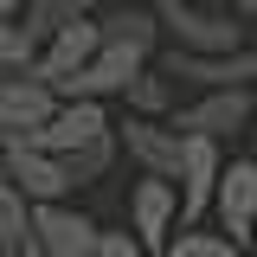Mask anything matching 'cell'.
<instances>
[{
	"label": "cell",
	"mask_w": 257,
	"mask_h": 257,
	"mask_svg": "<svg viewBox=\"0 0 257 257\" xmlns=\"http://www.w3.org/2000/svg\"><path fill=\"white\" fill-rule=\"evenodd\" d=\"M161 20V45L180 52H231L244 45V20L231 7H206V0H148Z\"/></svg>",
	"instance_id": "1"
},
{
	"label": "cell",
	"mask_w": 257,
	"mask_h": 257,
	"mask_svg": "<svg viewBox=\"0 0 257 257\" xmlns=\"http://www.w3.org/2000/svg\"><path fill=\"white\" fill-rule=\"evenodd\" d=\"M155 64L180 84V90H225V84H251L257 77V45H231V52H180V45H161Z\"/></svg>",
	"instance_id": "2"
},
{
	"label": "cell",
	"mask_w": 257,
	"mask_h": 257,
	"mask_svg": "<svg viewBox=\"0 0 257 257\" xmlns=\"http://www.w3.org/2000/svg\"><path fill=\"white\" fill-rule=\"evenodd\" d=\"M0 174L26 193L32 206H39V199H77V180H71L64 155L39 148L32 135H0Z\"/></svg>",
	"instance_id": "3"
},
{
	"label": "cell",
	"mask_w": 257,
	"mask_h": 257,
	"mask_svg": "<svg viewBox=\"0 0 257 257\" xmlns=\"http://www.w3.org/2000/svg\"><path fill=\"white\" fill-rule=\"evenodd\" d=\"M251 109H257L251 84H225V90H193L187 103L174 96L167 122L180 128V135H212V142H231L238 128L251 122Z\"/></svg>",
	"instance_id": "4"
},
{
	"label": "cell",
	"mask_w": 257,
	"mask_h": 257,
	"mask_svg": "<svg viewBox=\"0 0 257 257\" xmlns=\"http://www.w3.org/2000/svg\"><path fill=\"white\" fill-rule=\"evenodd\" d=\"M206 219L219 225L225 238H251V225H257V161L251 155H225L219 167V180H212V206H206Z\"/></svg>",
	"instance_id": "5"
},
{
	"label": "cell",
	"mask_w": 257,
	"mask_h": 257,
	"mask_svg": "<svg viewBox=\"0 0 257 257\" xmlns=\"http://www.w3.org/2000/svg\"><path fill=\"white\" fill-rule=\"evenodd\" d=\"M219 167H225V142H212V135H180V167H174V187H180V225H199V219H206Z\"/></svg>",
	"instance_id": "6"
},
{
	"label": "cell",
	"mask_w": 257,
	"mask_h": 257,
	"mask_svg": "<svg viewBox=\"0 0 257 257\" xmlns=\"http://www.w3.org/2000/svg\"><path fill=\"white\" fill-rule=\"evenodd\" d=\"M116 142H122V155L135 174H167L174 180V167H180V128L167 122V116H128L116 122Z\"/></svg>",
	"instance_id": "7"
},
{
	"label": "cell",
	"mask_w": 257,
	"mask_h": 257,
	"mask_svg": "<svg viewBox=\"0 0 257 257\" xmlns=\"http://www.w3.org/2000/svg\"><path fill=\"white\" fill-rule=\"evenodd\" d=\"M32 238L45 257H90L96 251V219L71 199H39L32 206Z\"/></svg>",
	"instance_id": "8"
},
{
	"label": "cell",
	"mask_w": 257,
	"mask_h": 257,
	"mask_svg": "<svg viewBox=\"0 0 257 257\" xmlns=\"http://www.w3.org/2000/svg\"><path fill=\"white\" fill-rule=\"evenodd\" d=\"M103 128H109V103H103V96H58L52 116L32 128V142L52 148V155H71V148H84V142L103 135Z\"/></svg>",
	"instance_id": "9"
},
{
	"label": "cell",
	"mask_w": 257,
	"mask_h": 257,
	"mask_svg": "<svg viewBox=\"0 0 257 257\" xmlns=\"http://www.w3.org/2000/svg\"><path fill=\"white\" fill-rule=\"evenodd\" d=\"M174 225H180V187H174L167 174H142V180L128 187V231H135L148 251H161Z\"/></svg>",
	"instance_id": "10"
},
{
	"label": "cell",
	"mask_w": 257,
	"mask_h": 257,
	"mask_svg": "<svg viewBox=\"0 0 257 257\" xmlns=\"http://www.w3.org/2000/svg\"><path fill=\"white\" fill-rule=\"evenodd\" d=\"M96 45H103V32H96V13H84V20H71V26H58L52 39H39V52H32V77H45L52 90H64V77L77 71V64L90 58Z\"/></svg>",
	"instance_id": "11"
},
{
	"label": "cell",
	"mask_w": 257,
	"mask_h": 257,
	"mask_svg": "<svg viewBox=\"0 0 257 257\" xmlns=\"http://www.w3.org/2000/svg\"><path fill=\"white\" fill-rule=\"evenodd\" d=\"M96 32H103V45H122L135 58L161 52V20H155L148 0H103L96 7Z\"/></svg>",
	"instance_id": "12"
},
{
	"label": "cell",
	"mask_w": 257,
	"mask_h": 257,
	"mask_svg": "<svg viewBox=\"0 0 257 257\" xmlns=\"http://www.w3.org/2000/svg\"><path fill=\"white\" fill-rule=\"evenodd\" d=\"M58 90L32 71H0V135H32V128L52 116Z\"/></svg>",
	"instance_id": "13"
},
{
	"label": "cell",
	"mask_w": 257,
	"mask_h": 257,
	"mask_svg": "<svg viewBox=\"0 0 257 257\" xmlns=\"http://www.w3.org/2000/svg\"><path fill=\"white\" fill-rule=\"evenodd\" d=\"M174 96H180V84L148 58V64H135V71H128V84L116 90V103H122L128 116H167V109H174Z\"/></svg>",
	"instance_id": "14"
},
{
	"label": "cell",
	"mask_w": 257,
	"mask_h": 257,
	"mask_svg": "<svg viewBox=\"0 0 257 257\" xmlns=\"http://www.w3.org/2000/svg\"><path fill=\"white\" fill-rule=\"evenodd\" d=\"M161 257H244V244L238 238H225L219 225H174L167 231V244H161Z\"/></svg>",
	"instance_id": "15"
},
{
	"label": "cell",
	"mask_w": 257,
	"mask_h": 257,
	"mask_svg": "<svg viewBox=\"0 0 257 257\" xmlns=\"http://www.w3.org/2000/svg\"><path fill=\"white\" fill-rule=\"evenodd\" d=\"M116 161H122V142H116V122H109L103 135H90L84 148H71V155H64V167H71V180H77V187H96Z\"/></svg>",
	"instance_id": "16"
},
{
	"label": "cell",
	"mask_w": 257,
	"mask_h": 257,
	"mask_svg": "<svg viewBox=\"0 0 257 257\" xmlns=\"http://www.w3.org/2000/svg\"><path fill=\"white\" fill-rule=\"evenodd\" d=\"M103 0H26L20 7V26L32 32V45L39 39H52L58 26H71V20H84V13H96Z\"/></svg>",
	"instance_id": "17"
},
{
	"label": "cell",
	"mask_w": 257,
	"mask_h": 257,
	"mask_svg": "<svg viewBox=\"0 0 257 257\" xmlns=\"http://www.w3.org/2000/svg\"><path fill=\"white\" fill-rule=\"evenodd\" d=\"M26 238H32V199L0 174V244H7V251H20Z\"/></svg>",
	"instance_id": "18"
},
{
	"label": "cell",
	"mask_w": 257,
	"mask_h": 257,
	"mask_svg": "<svg viewBox=\"0 0 257 257\" xmlns=\"http://www.w3.org/2000/svg\"><path fill=\"white\" fill-rule=\"evenodd\" d=\"M32 52H39V45H32V32L20 26V13H13V20H0V71H26Z\"/></svg>",
	"instance_id": "19"
},
{
	"label": "cell",
	"mask_w": 257,
	"mask_h": 257,
	"mask_svg": "<svg viewBox=\"0 0 257 257\" xmlns=\"http://www.w3.org/2000/svg\"><path fill=\"white\" fill-rule=\"evenodd\" d=\"M90 257H161V251H148L135 231H103V225H96V251Z\"/></svg>",
	"instance_id": "20"
},
{
	"label": "cell",
	"mask_w": 257,
	"mask_h": 257,
	"mask_svg": "<svg viewBox=\"0 0 257 257\" xmlns=\"http://www.w3.org/2000/svg\"><path fill=\"white\" fill-rule=\"evenodd\" d=\"M13 257H45V251H39V238H26V244H20Z\"/></svg>",
	"instance_id": "21"
},
{
	"label": "cell",
	"mask_w": 257,
	"mask_h": 257,
	"mask_svg": "<svg viewBox=\"0 0 257 257\" xmlns=\"http://www.w3.org/2000/svg\"><path fill=\"white\" fill-rule=\"evenodd\" d=\"M20 7H26V0H0V20H13V13H20Z\"/></svg>",
	"instance_id": "22"
},
{
	"label": "cell",
	"mask_w": 257,
	"mask_h": 257,
	"mask_svg": "<svg viewBox=\"0 0 257 257\" xmlns=\"http://www.w3.org/2000/svg\"><path fill=\"white\" fill-rule=\"evenodd\" d=\"M244 39H251V45H257V13H251V20H244Z\"/></svg>",
	"instance_id": "23"
},
{
	"label": "cell",
	"mask_w": 257,
	"mask_h": 257,
	"mask_svg": "<svg viewBox=\"0 0 257 257\" xmlns=\"http://www.w3.org/2000/svg\"><path fill=\"white\" fill-rule=\"evenodd\" d=\"M244 257H257V225H251V238H244Z\"/></svg>",
	"instance_id": "24"
},
{
	"label": "cell",
	"mask_w": 257,
	"mask_h": 257,
	"mask_svg": "<svg viewBox=\"0 0 257 257\" xmlns=\"http://www.w3.org/2000/svg\"><path fill=\"white\" fill-rule=\"evenodd\" d=\"M206 7H225V0H206Z\"/></svg>",
	"instance_id": "25"
},
{
	"label": "cell",
	"mask_w": 257,
	"mask_h": 257,
	"mask_svg": "<svg viewBox=\"0 0 257 257\" xmlns=\"http://www.w3.org/2000/svg\"><path fill=\"white\" fill-rule=\"evenodd\" d=\"M0 257H13V251H7V244H0Z\"/></svg>",
	"instance_id": "26"
}]
</instances>
